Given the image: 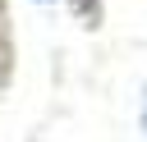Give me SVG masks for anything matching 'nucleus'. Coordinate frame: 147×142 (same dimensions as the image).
Segmentation results:
<instances>
[{"label": "nucleus", "instance_id": "f257e3e1", "mask_svg": "<svg viewBox=\"0 0 147 142\" xmlns=\"http://www.w3.org/2000/svg\"><path fill=\"white\" fill-rule=\"evenodd\" d=\"M5 73H9V46L0 41V82H5Z\"/></svg>", "mask_w": 147, "mask_h": 142}]
</instances>
